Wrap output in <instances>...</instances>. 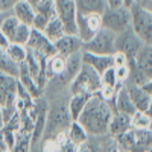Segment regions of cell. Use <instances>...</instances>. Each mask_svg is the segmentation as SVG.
Wrapping results in <instances>:
<instances>
[{
    "mask_svg": "<svg viewBox=\"0 0 152 152\" xmlns=\"http://www.w3.org/2000/svg\"><path fill=\"white\" fill-rule=\"evenodd\" d=\"M113 114V107L100 96V93H96L87 102L81 116L78 117V122L85 128L90 137H100L108 134V126Z\"/></svg>",
    "mask_w": 152,
    "mask_h": 152,
    "instance_id": "obj_1",
    "label": "cell"
},
{
    "mask_svg": "<svg viewBox=\"0 0 152 152\" xmlns=\"http://www.w3.org/2000/svg\"><path fill=\"white\" fill-rule=\"evenodd\" d=\"M102 88V81H100V75L90 66L82 62V67L72 81L69 91L70 94L76 93H88V94H96Z\"/></svg>",
    "mask_w": 152,
    "mask_h": 152,
    "instance_id": "obj_2",
    "label": "cell"
},
{
    "mask_svg": "<svg viewBox=\"0 0 152 152\" xmlns=\"http://www.w3.org/2000/svg\"><path fill=\"white\" fill-rule=\"evenodd\" d=\"M17 90H18V79L15 76L0 72V107L3 111L5 122L17 113Z\"/></svg>",
    "mask_w": 152,
    "mask_h": 152,
    "instance_id": "obj_3",
    "label": "cell"
},
{
    "mask_svg": "<svg viewBox=\"0 0 152 152\" xmlns=\"http://www.w3.org/2000/svg\"><path fill=\"white\" fill-rule=\"evenodd\" d=\"M116 138L122 145V148L128 152H146L152 149V128L148 129L131 128Z\"/></svg>",
    "mask_w": 152,
    "mask_h": 152,
    "instance_id": "obj_4",
    "label": "cell"
},
{
    "mask_svg": "<svg viewBox=\"0 0 152 152\" xmlns=\"http://www.w3.org/2000/svg\"><path fill=\"white\" fill-rule=\"evenodd\" d=\"M131 9V28L145 44H152V12L137 5Z\"/></svg>",
    "mask_w": 152,
    "mask_h": 152,
    "instance_id": "obj_5",
    "label": "cell"
},
{
    "mask_svg": "<svg viewBox=\"0 0 152 152\" xmlns=\"http://www.w3.org/2000/svg\"><path fill=\"white\" fill-rule=\"evenodd\" d=\"M102 26L113 34L128 29L131 26V9L128 6L107 8L102 14Z\"/></svg>",
    "mask_w": 152,
    "mask_h": 152,
    "instance_id": "obj_6",
    "label": "cell"
},
{
    "mask_svg": "<svg viewBox=\"0 0 152 152\" xmlns=\"http://www.w3.org/2000/svg\"><path fill=\"white\" fill-rule=\"evenodd\" d=\"M82 50L96 55H114L116 53V34L102 28L93 38L84 43Z\"/></svg>",
    "mask_w": 152,
    "mask_h": 152,
    "instance_id": "obj_7",
    "label": "cell"
},
{
    "mask_svg": "<svg viewBox=\"0 0 152 152\" xmlns=\"http://www.w3.org/2000/svg\"><path fill=\"white\" fill-rule=\"evenodd\" d=\"M26 47H28L29 52L34 53L40 61H47L50 56L56 55L55 43L50 41L49 38L44 35L43 31H37L34 28H32L31 38H29Z\"/></svg>",
    "mask_w": 152,
    "mask_h": 152,
    "instance_id": "obj_8",
    "label": "cell"
},
{
    "mask_svg": "<svg viewBox=\"0 0 152 152\" xmlns=\"http://www.w3.org/2000/svg\"><path fill=\"white\" fill-rule=\"evenodd\" d=\"M143 46L145 43L138 38V35L132 31L131 26L116 34V52L126 55L128 59H135V56L138 55Z\"/></svg>",
    "mask_w": 152,
    "mask_h": 152,
    "instance_id": "obj_9",
    "label": "cell"
},
{
    "mask_svg": "<svg viewBox=\"0 0 152 152\" xmlns=\"http://www.w3.org/2000/svg\"><path fill=\"white\" fill-rule=\"evenodd\" d=\"M76 28H78V37L84 43L88 41L104 28L102 14H81V12H78Z\"/></svg>",
    "mask_w": 152,
    "mask_h": 152,
    "instance_id": "obj_10",
    "label": "cell"
},
{
    "mask_svg": "<svg viewBox=\"0 0 152 152\" xmlns=\"http://www.w3.org/2000/svg\"><path fill=\"white\" fill-rule=\"evenodd\" d=\"M56 15L64 24L66 34L78 35L76 28V17H78V8H76L75 0H55Z\"/></svg>",
    "mask_w": 152,
    "mask_h": 152,
    "instance_id": "obj_11",
    "label": "cell"
},
{
    "mask_svg": "<svg viewBox=\"0 0 152 152\" xmlns=\"http://www.w3.org/2000/svg\"><path fill=\"white\" fill-rule=\"evenodd\" d=\"M82 46H84V41L78 35H73V34H64L59 40L55 41L56 53L62 55L64 58H67L73 53L82 52Z\"/></svg>",
    "mask_w": 152,
    "mask_h": 152,
    "instance_id": "obj_12",
    "label": "cell"
},
{
    "mask_svg": "<svg viewBox=\"0 0 152 152\" xmlns=\"http://www.w3.org/2000/svg\"><path fill=\"white\" fill-rule=\"evenodd\" d=\"M82 62L93 67L99 75H102L110 67H114L113 55H96V53L85 52V50H82Z\"/></svg>",
    "mask_w": 152,
    "mask_h": 152,
    "instance_id": "obj_13",
    "label": "cell"
},
{
    "mask_svg": "<svg viewBox=\"0 0 152 152\" xmlns=\"http://www.w3.org/2000/svg\"><path fill=\"white\" fill-rule=\"evenodd\" d=\"M128 93L131 96V100L135 107V111H148L151 104H152V97L143 90L140 85H134L129 82H125Z\"/></svg>",
    "mask_w": 152,
    "mask_h": 152,
    "instance_id": "obj_14",
    "label": "cell"
},
{
    "mask_svg": "<svg viewBox=\"0 0 152 152\" xmlns=\"http://www.w3.org/2000/svg\"><path fill=\"white\" fill-rule=\"evenodd\" d=\"M18 84L26 90L32 97H38V96H43V90L40 87H38L35 78L31 75L29 69L26 67V64L24 62H21L20 64V72H18Z\"/></svg>",
    "mask_w": 152,
    "mask_h": 152,
    "instance_id": "obj_15",
    "label": "cell"
},
{
    "mask_svg": "<svg viewBox=\"0 0 152 152\" xmlns=\"http://www.w3.org/2000/svg\"><path fill=\"white\" fill-rule=\"evenodd\" d=\"M114 108H116V113H122V114H128V116H132L135 113V107L131 100V96L128 93V88H126L125 84H122L117 90L116 94V102H114Z\"/></svg>",
    "mask_w": 152,
    "mask_h": 152,
    "instance_id": "obj_16",
    "label": "cell"
},
{
    "mask_svg": "<svg viewBox=\"0 0 152 152\" xmlns=\"http://www.w3.org/2000/svg\"><path fill=\"white\" fill-rule=\"evenodd\" d=\"M128 129H131V116L122 114V113H114L110 120L108 134L113 137H119Z\"/></svg>",
    "mask_w": 152,
    "mask_h": 152,
    "instance_id": "obj_17",
    "label": "cell"
},
{
    "mask_svg": "<svg viewBox=\"0 0 152 152\" xmlns=\"http://www.w3.org/2000/svg\"><path fill=\"white\" fill-rule=\"evenodd\" d=\"M12 15H14L20 23L32 26V21H34V17H35V9L28 0H18L14 5V8H12Z\"/></svg>",
    "mask_w": 152,
    "mask_h": 152,
    "instance_id": "obj_18",
    "label": "cell"
},
{
    "mask_svg": "<svg viewBox=\"0 0 152 152\" xmlns=\"http://www.w3.org/2000/svg\"><path fill=\"white\" fill-rule=\"evenodd\" d=\"M66 69V58L56 53L53 56H50L47 61H46V64H44V76H46V79L50 81V79H53L56 78V76H59L62 72H64Z\"/></svg>",
    "mask_w": 152,
    "mask_h": 152,
    "instance_id": "obj_19",
    "label": "cell"
},
{
    "mask_svg": "<svg viewBox=\"0 0 152 152\" xmlns=\"http://www.w3.org/2000/svg\"><path fill=\"white\" fill-rule=\"evenodd\" d=\"M93 94H88V93H76V94H70L69 97V111H70V116L73 120H78V117L81 116L82 110L85 108L87 102L90 100Z\"/></svg>",
    "mask_w": 152,
    "mask_h": 152,
    "instance_id": "obj_20",
    "label": "cell"
},
{
    "mask_svg": "<svg viewBox=\"0 0 152 152\" xmlns=\"http://www.w3.org/2000/svg\"><path fill=\"white\" fill-rule=\"evenodd\" d=\"M135 62L148 79H152V44H145L135 56Z\"/></svg>",
    "mask_w": 152,
    "mask_h": 152,
    "instance_id": "obj_21",
    "label": "cell"
},
{
    "mask_svg": "<svg viewBox=\"0 0 152 152\" xmlns=\"http://www.w3.org/2000/svg\"><path fill=\"white\" fill-rule=\"evenodd\" d=\"M75 3L81 14H104L108 8L105 0H75Z\"/></svg>",
    "mask_w": 152,
    "mask_h": 152,
    "instance_id": "obj_22",
    "label": "cell"
},
{
    "mask_svg": "<svg viewBox=\"0 0 152 152\" xmlns=\"http://www.w3.org/2000/svg\"><path fill=\"white\" fill-rule=\"evenodd\" d=\"M88 132L85 131V128L78 122V120H72V123H70V126L67 128V138L72 142V143H75L76 146H81V145H84L87 140H88Z\"/></svg>",
    "mask_w": 152,
    "mask_h": 152,
    "instance_id": "obj_23",
    "label": "cell"
},
{
    "mask_svg": "<svg viewBox=\"0 0 152 152\" xmlns=\"http://www.w3.org/2000/svg\"><path fill=\"white\" fill-rule=\"evenodd\" d=\"M94 138H96L97 151L99 152H128L126 149L122 148V145L117 142L116 137H113L110 134L100 135V137H94Z\"/></svg>",
    "mask_w": 152,
    "mask_h": 152,
    "instance_id": "obj_24",
    "label": "cell"
},
{
    "mask_svg": "<svg viewBox=\"0 0 152 152\" xmlns=\"http://www.w3.org/2000/svg\"><path fill=\"white\" fill-rule=\"evenodd\" d=\"M44 35L49 38L50 41H56L59 40V38L66 34V29H64V24H62V21L59 20V17L56 15L55 18H52L49 23H47V26L44 28Z\"/></svg>",
    "mask_w": 152,
    "mask_h": 152,
    "instance_id": "obj_25",
    "label": "cell"
},
{
    "mask_svg": "<svg viewBox=\"0 0 152 152\" xmlns=\"http://www.w3.org/2000/svg\"><path fill=\"white\" fill-rule=\"evenodd\" d=\"M34 6L35 12L49 17L50 20L56 17V8H55V0H28Z\"/></svg>",
    "mask_w": 152,
    "mask_h": 152,
    "instance_id": "obj_26",
    "label": "cell"
},
{
    "mask_svg": "<svg viewBox=\"0 0 152 152\" xmlns=\"http://www.w3.org/2000/svg\"><path fill=\"white\" fill-rule=\"evenodd\" d=\"M0 72L8 73L11 76H15V78H18V72H20V64L12 61L8 56V53L2 49H0Z\"/></svg>",
    "mask_w": 152,
    "mask_h": 152,
    "instance_id": "obj_27",
    "label": "cell"
},
{
    "mask_svg": "<svg viewBox=\"0 0 152 152\" xmlns=\"http://www.w3.org/2000/svg\"><path fill=\"white\" fill-rule=\"evenodd\" d=\"M5 52L8 53V56L12 61L17 62V64H21V62H24V61H26V58H28V47L23 46V44L11 43Z\"/></svg>",
    "mask_w": 152,
    "mask_h": 152,
    "instance_id": "obj_28",
    "label": "cell"
},
{
    "mask_svg": "<svg viewBox=\"0 0 152 152\" xmlns=\"http://www.w3.org/2000/svg\"><path fill=\"white\" fill-rule=\"evenodd\" d=\"M32 151V142H31V134L28 132H17V140L15 145L12 146L9 152H31Z\"/></svg>",
    "mask_w": 152,
    "mask_h": 152,
    "instance_id": "obj_29",
    "label": "cell"
},
{
    "mask_svg": "<svg viewBox=\"0 0 152 152\" xmlns=\"http://www.w3.org/2000/svg\"><path fill=\"white\" fill-rule=\"evenodd\" d=\"M131 128L148 129L151 128V117L146 111H135L131 116Z\"/></svg>",
    "mask_w": 152,
    "mask_h": 152,
    "instance_id": "obj_30",
    "label": "cell"
},
{
    "mask_svg": "<svg viewBox=\"0 0 152 152\" xmlns=\"http://www.w3.org/2000/svg\"><path fill=\"white\" fill-rule=\"evenodd\" d=\"M18 26H20V21L12 15V14H9L5 20H3V23H2V28H0V32H3L9 40L12 41L14 40V35H15V32H17V29H18Z\"/></svg>",
    "mask_w": 152,
    "mask_h": 152,
    "instance_id": "obj_31",
    "label": "cell"
},
{
    "mask_svg": "<svg viewBox=\"0 0 152 152\" xmlns=\"http://www.w3.org/2000/svg\"><path fill=\"white\" fill-rule=\"evenodd\" d=\"M31 32H32V26H29V24H23L20 23V26L14 35V40H12V43H17V44H23L26 46L29 38H31Z\"/></svg>",
    "mask_w": 152,
    "mask_h": 152,
    "instance_id": "obj_32",
    "label": "cell"
},
{
    "mask_svg": "<svg viewBox=\"0 0 152 152\" xmlns=\"http://www.w3.org/2000/svg\"><path fill=\"white\" fill-rule=\"evenodd\" d=\"M100 81H102V85H108V87H120L122 85L116 78V70H114V67L107 69L100 75Z\"/></svg>",
    "mask_w": 152,
    "mask_h": 152,
    "instance_id": "obj_33",
    "label": "cell"
},
{
    "mask_svg": "<svg viewBox=\"0 0 152 152\" xmlns=\"http://www.w3.org/2000/svg\"><path fill=\"white\" fill-rule=\"evenodd\" d=\"M49 21H50L49 17L40 14V12H35V17H34V21H32V28L37 29V31H44V28L47 26Z\"/></svg>",
    "mask_w": 152,
    "mask_h": 152,
    "instance_id": "obj_34",
    "label": "cell"
},
{
    "mask_svg": "<svg viewBox=\"0 0 152 152\" xmlns=\"http://www.w3.org/2000/svg\"><path fill=\"white\" fill-rule=\"evenodd\" d=\"M114 70H116V78L120 84H125L126 81H128L129 78V67L128 64L126 66H117V67H114Z\"/></svg>",
    "mask_w": 152,
    "mask_h": 152,
    "instance_id": "obj_35",
    "label": "cell"
},
{
    "mask_svg": "<svg viewBox=\"0 0 152 152\" xmlns=\"http://www.w3.org/2000/svg\"><path fill=\"white\" fill-rule=\"evenodd\" d=\"M0 134H2V137H3V140H5V143H6L8 149L11 151V149H12V146L15 145V140H17V132H12V131H8V129H2V131H0Z\"/></svg>",
    "mask_w": 152,
    "mask_h": 152,
    "instance_id": "obj_36",
    "label": "cell"
},
{
    "mask_svg": "<svg viewBox=\"0 0 152 152\" xmlns=\"http://www.w3.org/2000/svg\"><path fill=\"white\" fill-rule=\"evenodd\" d=\"M18 0H0V12H9L12 14V8Z\"/></svg>",
    "mask_w": 152,
    "mask_h": 152,
    "instance_id": "obj_37",
    "label": "cell"
},
{
    "mask_svg": "<svg viewBox=\"0 0 152 152\" xmlns=\"http://www.w3.org/2000/svg\"><path fill=\"white\" fill-rule=\"evenodd\" d=\"M59 152H78V146H76L75 143H72L67 138L66 142H62L59 145Z\"/></svg>",
    "mask_w": 152,
    "mask_h": 152,
    "instance_id": "obj_38",
    "label": "cell"
},
{
    "mask_svg": "<svg viewBox=\"0 0 152 152\" xmlns=\"http://www.w3.org/2000/svg\"><path fill=\"white\" fill-rule=\"evenodd\" d=\"M113 61H114V67L117 66H126L128 64V58H126V55L120 53V52H116L113 55Z\"/></svg>",
    "mask_w": 152,
    "mask_h": 152,
    "instance_id": "obj_39",
    "label": "cell"
},
{
    "mask_svg": "<svg viewBox=\"0 0 152 152\" xmlns=\"http://www.w3.org/2000/svg\"><path fill=\"white\" fill-rule=\"evenodd\" d=\"M134 5H137V6H140V8L152 12V0H135Z\"/></svg>",
    "mask_w": 152,
    "mask_h": 152,
    "instance_id": "obj_40",
    "label": "cell"
},
{
    "mask_svg": "<svg viewBox=\"0 0 152 152\" xmlns=\"http://www.w3.org/2000/svg\"><path fill=\"white\" fill-rule=\"evenodd\" d=\"M11 43H12V41L9 40V38H8L3 32H0V49H2V50H6L8 46H9Z\"/></svg>",
    "mask_w": 152,
    "mask_h": 152,
    "instance_id": "obj_41",
    "label": "cell"
},
{
    "mask_svg": "<svg viewBox=\"0 0 152 152\" xmlns=\"http://www.w3.org/2000/svg\"><path fill=\"white\" fill-rule=\"evenodd\" d=\"M108 8H119V6H125L123 0H105Z\"/></svg>",
    "mask_w": 152,
    "mask_h": 152,
    "instance_id": "obj_42",
    "label": "cell"
},
{
    "mask_svg": "<svg viewBox=\"0 0 152 152\" xmlns=\"http://www.w3.org/2000/svg\"><path fill=\"white\" fill-rule=\"evenodd\" d=\"M142 88H143V90L152 97V79H148L143 85H142Z\"/></svg>",
    "mask_w": 152,
    "mask_h": 152,
    "instance_id": "obj_43",
    "label": "cell"
},
{
    "mask_svg": "<svg viewBox=\"0 0 152 152\" xmlns=\"http://www.w3.org/2000/svg\"><path fill=\"white\" fill-rule=\"evenodd\" d=\"M0 151H9L6 143H5V140H3V137H2V134H0Z\"/></svg>",
    "mask_w": 152,
    "mask_h": 152,
    "instance_id": "obj_44",
    "label": "cell"
},
{
    "mask_svg": "<svg viewBox=\"0 0 152 152\" xmlns=\"http://www.w3.org/2000/svg\"><path fill=\"white\" fill-rule=\"evenodd\" d=\"M5 126V117H3V111H2V107H0V131L3 129Z\"/></svg>",
    "mask_w": 152,
    "mask_h": 152,
    "instance_id": "obj_45",
    "label": "cell"
},
{
    "mask_svg": "<svg viewBox=\"0 0 152 152\" xmlns=\"http://www.w3.org/2000/svg\"><path fill=\"white\" fill-rule=\"evenodd\" d=\"M8 15H9V12H0V28H2V23H3V20H5Z\"/></svg>",
    "mask_w": 152,
    "mask_h": 152,
    "instance_id": "obj_46",
    "label": "cell"
},
{
    "mask_svg": "<svg viewBox=\"0 0 152 152\" xmlns=\"http://www.w3.org/2000/svg\"><path fill=\"white\" fill-rule=\"evenodd\" d=\"M134 2H135V0H123V3H125V6H132L134 5Z\"/></svg>",
    "mask_w": 152,
    "mask_h": 152,
    "instance_id": "obj_47",
    "label": "cell"
},
{
    "mask_svg": "<svg viewBox=\"0 0 152 152\" xmlns=\"http://www.w3.org/2000/svg\"><path fill=\"white\" fill-rule=\"evenodd\" d=\"M146 113L149 114V117H151V128H152V104H151V107H149V110Z\"/></svg>",
    "mask_w": 152,
    "mask_h": 152,
    "instance_id": "obj_48",
    "label": "cell"
},
{
    "mask_svg": "<svg viewBox=\"0 0 152 152\" xmlns=\"http://www.w3.org/2000/svg\"><path fill=\"white\" fill-rule=\"evenodd\" d=\"M0 152H9V151H0Z\"/></svg>",
    "mask_w": 152,
    "mask_h": 152,
    "instance_id": "obj_49",
    "label": "cell"
},
{
    "mask_svg": "<svg viewBox=\"0 0 152 152\" xmlns=\"http://www.w3.org/2000/svg\"><path fill=\"white\" fill-rule=\"evenodd\" d=\"M146 152H152V149H149V151H146Z\"/></svg>",
    "mask_w": 152,
    "mask_h": 152,
    "instance_id": "obj_50",
    "label": "cell"
}]
</instances>
